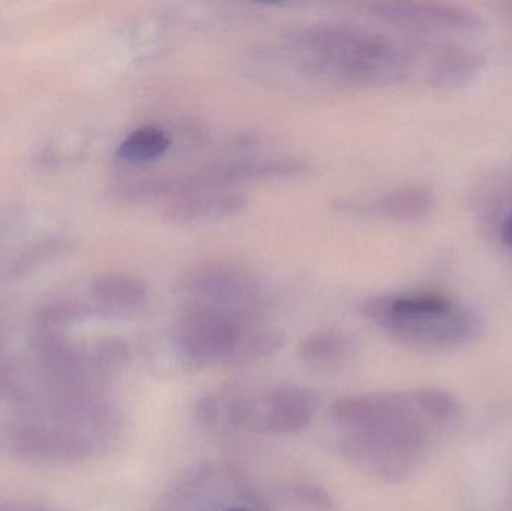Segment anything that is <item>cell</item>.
<instances>
[{"mask_svg":"<svg viewBox=\"0 0 512 511\" xmlns=\"http://www.w3.org/2000/svg\"><path fill=\"white\" fill-rule=\"evenodd\" d=\"M460 416L459 402L436 389L349 396L331 407V419L346 431V458L391 482L417 473Z\"/></svg>","mask_w":512,"mask_h":511,"instance_id":"6da1fadb","label":"cell"},{"mask_svg":"<svg viewBox=\"0 0 512 511\" xmlns=\"http://www.w3.org/2000/svg\"><path fill=\"white\" fill-rule=\"evenodd\" d=\"M286 48L306 74L333 83H396L411 69V56L393 39L342 24L304 27Z\"/></svg>","mask_w":512,"mask_h":511,"instance_id":"7a4b0ae2","label":"cell"},{"mask_svg":"<svg viewBox=\"0 0 512 511\" xmlns=\"http://www.w3.org/2000/svg\"><path fill=\"white\" fill-rule=\"evenodd\" d=\"M363 314L391 339L420 351H451L477 338V312L460 300L439 293L373 297Z\"/></svg>","mask_w":512,"mask_h":511,"instance_id":"3957f363","label":"cell"},{"mask_svg":"<svg viewBox=\"0 0 512 511\" xmlns=\"http://www.w3.org/2000/svg\"><path fill=\"white\" fill-rule=\"evenodd\" d=\"M319 396L312 389L283 386L256 399L233 398L225 407L231 428L268 434H297L312 423Z\"/></svg>","mask_w":512,"mask_h":511,"instance_id":"277c9868","label":"cell"},{"mask_svg":"<svg viewBox=\"0 0 512 511\" xmlns=\"http://www.w3.org/2000/svg\"><path fill=\"white\" fill-rule=\"evenodd\" d=\"M179 288L191 305L212 306L242 317L261 297L258 278L233 261L209 260L194 264L180 276Z\"/></svg>","mask_w":512,"mask_h":511,"instance_id":"5b68a950","label":"cell"},{"mask_svg":"<svg viewBox=\"0 0 512 511\" xmlns=\"http://www.w3.org/2000/svg\"><path fill=\"white\" fill-rule=\"evenodd\" d=\"M243 335L240 315L212 306H189L176 326L180 353L197 365L230 359Z\"/></svg>","mask_w":512,"mask_h":511,"instance_id":"8992f818","label":"cell"},{"mask_svg":"<svg viewBox=\"0 0 512 511\" xmlns=\"http://www.w3.org/2000/svg\"><path fill=\"white\" fill-rule=\"evenodd\" d=\"M373 12L382 20L418 32H474L481 18L472 9L445 2H378Z\"/></svg>","mask_w":512,"mask_h":511,"instance_id":"52a82bcc","label":"cell"},{"mask_svg":"<svg viewBox=\"0 0 512 511\" xmlns=\"http://www.w3.org/2000/svg\"><path fill=\"white\" fill-rule=\"evenodd\" d=\"M245 207L246 198L237 192L185 180L171 183L164 213L177 224H195L228 218L242 212Z\"/></svg>","mask_w":512,"mask_h":511,"instance_id":"ba28073f","label":"cell"},{"mask_svg":"<svg viewBox=\"0 0 512 511\" xmlns=\"http://www.w3.org/2000/svg\"><path fill=\"white\" fill-rule=\"evenodd\" d=\"M435 207L432 189L424 185H403L388 189L375 197L348 198L339 201L342 212L373 215L399 222L427 218Z\"/></svg>","mask_w":512,"mask_h":511,"instance_id":"9c48e42d","label":"cell"},{"mask_svg":"<svg viewBox=\"0 0 512 511\" xmlns=\"http://www.w3.org/2000/svg\"><path fill=\"white\" fill-rule=\"evenodd\" d=\"M92 296L99 308L108 314L131 315L146 305L147 288L134 276L108 273L93 282Z\"/></svg>","mask_w":512,"mask_h":511,"instance_id":"30bf717a","label":"cell"},{"mask_svg":"<svg viewBox=\"0 0 512 511\" xmlns=\"http://www.w3.org/2000/svg\"><path fill=\"white\" fill-rule=\"evenodd\" d=\"M484 57L474 48L448 44L436 54L429 83L439 89H457L468 84L483 68Z\"/></svg>","mask_w":512,"mask_h":511,"instance_id":"8fae6325","label":"cell"},{"mask_svg":"<svg viewBox=\"0 0 512 511\" xmlns=\"http://www.w3.org/2000/svg\"><path fill=\"white\" fill-rule=\"evenodd\" d=\"M352 339L339 330H316L301 341L298 354L313 368H331L352 354Z\"/></svg>","mask_w":512,"mask_h":511,"instance_id":"7c38bea8","label":"cell"},{"mask_svg":"<svg viewBox=\"0 0 512 511\" xmlns=\"http://www.w3.org/2000/svg\"><path fill=\"white\" fill-rule=\"evenodd\" d=\"M171 138L158 126H141L126 135L117 147V158L129 164H147L170 150Z\"/></svg>","mask_w":512,"mask_h":511,"instance_id":"4fadbf2b","label":"cell"},{"mask_svg":"<svg viewBox=\"0 0 512 511\" xmlns=\"http://www.w3.org/2000/svg\"><path fill=\"white\" fill-rule=\"evenodd\" d=\"M282 347L283 336L277 332L265 330V332L243 335L228 362L234 363V365L255 362V360L273 356Z\"/></svg>","mask_w":512,"mask_h":511,"instance_id":"5bb4252c","label":"cell"},{"mask_svg":"<svg viewBox=\"0 0 512 511\" xmlns=\"http://www.w3.org/2000/svg\"><path fill=\"white\" fill-rule=\"evenodd\" d=\"M285 500L295 509L306 511H331L333 498L321 486L313 483H295L285 489Z\"/></svg>","mask_w":512,"mask_h":511,"instance_id":"9a60e30c","label":"cell"},{"mask_svg":"<svg viewBox=\"0 0 512 511\" xmlns=\"http://www.w3.org/2000/svg\"><path fill=\"white\" fill-rule=\"evenodd\" d=\"M84 306L77 303L63 302L47 306L38 315V330L41 332L63 333L65 327L86 317Z\"/></svg>","mask_w":512,"mask_h":511,"instance_id":"2e32d148","label":"cell"},{"mask_svg":"<svg viewBox=\"0 0 512 511\" xmlns=\"http://www.w3.org/2000/svg\"><path fill=\"white\" fill-rule=\"evenodd\" d=\"M198 422L207 428L218 426L221 422V402L215 396H206L197 402Z\"/></svg>","mask_w":512,"mask_h":511,"instance_id":"e0dca14e","label":"cell"},{"mask_svg":"<svg viewBox=\"0 0 512 511\" xmlns=\"http://www.w3.org/2000/svg\"><path fill=\"white\" fill-rule=\"evenodd\" d=\"M0 511H72L45 504L26 503V501L0 500Z\"/></svg>","mask_w":512,"mask_h":511,"instance_id":"ac0fdd59","label":"cell"},{"mask_svg":"<svg viewBox=\"0 0 512 511\" xmlns=\"http://www.w3.org/2000/svg\"><path fill=\"white\" fill-rule=\"evenodd\" d=\"M501 234L505 245L510 246L512 249V210L510 215L505 218L504 224H502Z\"/></svg>","mask_w":512,"mask_h":511,"instance_id":"d6986e66","label":"cell"},{"mask_svg":"<svg viewBox=\"0 0 512 511\" xmlns=\"http://www.w3.org/2000/svg\"><path fill=\"white\" fill-rule=\"evenodd\" d=\"M224 511H254V510L243 509V507H237V509H228V510H224Z\"/></svg>","mask_w":512,"mask_h":511,"instance_id":"ffe728a7","label":"cell"},{"mask_svg":"<svg viewBox=\"0 0 512 511\" xmlns=\"http://www.w3.org/2000/svg\"><path fill=\"white\" fill-rule=\"evenodd\" d=\"M508 14H510L511 18H512V3H510V5H508Z\"/></svg>","mask_w":512,"mask_h":511,"instance_id":"44dd1931","label":"cell"}]
</instances>
